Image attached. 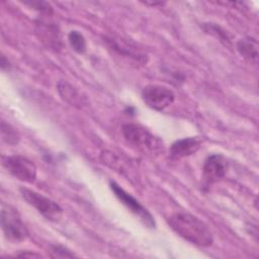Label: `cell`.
<instances>
[{
    "label": "cell",
    "mask_w": 259,
    "mask_h": 259,
    "mask_svg": "<svg viewBox=\"0 0 259 259\" xmlns=\"http://www.w3.org/2000/svg\"><path fill=\"white\" fill-rule=\"evenodd\" d=\"M169 227L181 238L198 247H208L213 236L208 226L188 212H175L167 219Z\"/></svg>",
    "instance_id": "1"
},
{
    "label": "cell",
    "mask_w": 259,
    "mask_h": 259,
    "mask_svg": "<svg viewBox=\"0 0 259 259\" xmlns=\"http://www.w3.org/2000/svg\"><path fill=\"white\" fill-rule=\"evenodd\" d=\"M122 135L130 145L145 153H158L163 148V143L157 137L137 123L123 124Z\"/></svg>",
    "instance_id": "2"
},
{
    "label": "cell",
    "mask_w": 259,
    "mask_h": 259,
    "mask_svg": "<svg viewBox=\"0 0 259 259\" xmlns=\"http://www.w3.org/2000/svg\"><path fill=\"white\" fill-rule=\"evenodd\" d=\"M1 227L5 238L11 242L24 241L29 235L17 209L5 203L1 206Z\"/></svg>",
    "instance_id": "3"
},
{
    "label": "cell",
    "mask_w": 259,
    "mask_h": 259,
    "mask_svg": "<svg viewBox=\"0 0 259 259\" xmlns=\"http://www.w3.org/2000/svg\"><path fill=\"white\" fill-rule=\"evenodd\" d=\"M19 191L22 198L47 220L58 222L62 218L63 209L56 201L26 187H21Z\"/></svg>",
    "instance_id": "4"
},
{
    "label": "cell",
    "mask_w": 259,
    "mask_h": 259,
    "mask_svg": "<svg viewBox=\"0 0 259 259\" xmlns=\"http://www.w3.org/2000/svg\"><path fill=\"white\" fill-rule=\"evenodd\" d=\"M3 167L15 178L26 183H33L36 179V166L26 157L20 155L2 158Z\"/></svg>",
    "instance_id": "5"
},
{
    "label": "cell",
    "mask_w": 259,
    "mask_h": 259,
    "mask_svg": "<svg viewBox=\"0 0 259 259\" xmlns=\"http://www.w3.org/2000/svg\"><path fill=\"white\" fill-rule=\"evenodd\" d=\"M142 98L152 109L163 110L174 102L175 94L166 86L150 84L143 88Z\"/></svg>",
    "instance_id": "6"
},
{
    "label": "cell",
    "mask_w": 259,
    "mask_h": 259,
    "mask_svg": "<svg viewBox=\"0 0 259 259\" xmlns=\"http://www.w3.org/2000/svg\"><path fill=\"white\" fill-rule=\"evenodd\" d=\"M110 188L118 200L134 214H136L145 226L148 228H155V220L153 215L133 195L113 181H110Z\"/></svg>",
    "instance_id": "7"
},
{
    "label": "cell",
    "mask_w": 259,
    "mask_h": 259,
    "mask_svg": "<svg viewBox=\"0 0 259 259\" xmlns=\"http://www.w3.org/2000/svg\"><path fill=\"white\" fill-rule=\"evenodd\" d=\"M228 168L227 160L220 154H213L206 158L202 168V178L205 185H211L221 180Z\"/></svg>",
    "instance_id": "8"
},
{
    "label": "cell",
    "mask_w": 259,
    "mask_h": 259,
    "mask_svg": "<svg viewBox=\"0 0 259 259\" xmlns=\"http://www.w3.org/2000/svg\"><path fill=\"white\" fill-rule=\"evenodd\" d=\"M201 146V141L197 138H184L174 142L170 149V157L173 159H181L196 153Z\"/></svg>",
    "instance_id": "9"
},
{
    "label": "cell",
    "mask_w": 259,
    "mask_h": 259,
    "mask_svg": "<svg viewBox=\"0 0 259 259\" xmlns=\"http://www.w3.org/2000/svg\"><path fill=\"white\" fill-rule=\"evenodd\" d=\"M37 33L42 42L54 50H60L62 47L61 34L58 26L48 23L37 24Z\"/></svg>",
    "instance_id": "10"
},
{
    "label": "cell",
    "mask_w": 259,
    "mask_h": 259,
    "mask_svg": "<svg viewBox=\"0 0 259 259\" xmlns=\"http://www.w3.org/2000/svg\"><path fill=\"white\" fill-rule=\"evenodd\" d=\"M237 50L240 55L250 62L256 63L258 60V42L252 37L240 39L237 42Z\"/></svg>",
    "instance_id": "11"
},
{
    "label": "cell",
    "mask_w": 259,
    "mask_h": 259,
    "mask_svg": "<svg viewBox=\"0 0 259 259\" xmlns=\"http://www.w3.org/2000/svg\"><path fill=\"white\" fill-rule=\"evenodd\" d=\"M58 91L62 98L74 106H82L83 98L80 93L71 84L66 81H61L58 84Z\"/></svg>",
    "instance_id": "12"
},
{
    "label": "cell",
    "mask_w": 259,
    "mask_h": 259,
    "mask_svg": "<svg viewBox=\"0 0 259 259\" xmlns=\"http://www.w3.org/2000/svg\"><path fill=\"white\" fill-rule=\"evenodd\" d=\"M1 138L2 141L8 145H17L20 141L18 132L9 123L2 120L1 122Z\"/></svg>",
    "instance_id": "13"
},
{
    "label": "cell",
    "mask_w": 259,
    "mask_h": 259,
    "mask_svg": "<svg viewBox=\"0 0 259 259\" xmlns=\"http://www.w3.org/2000/svg\"><path fill=\"white\" fill-rule=\"evenodd\" d=\"M68 39H69V42H70L72 49L76 53L84 54L86 52L87 42H86L84 35L81 32H79L77 30L70 31V33L68 35Z\"/></svg>",
    "instance_id": "14"
},
{
    "label": "cell",
    "mask_w": 259,
    "mask_h": 259,
    "mask_svg": "<svg viewBox=\"0 0 259 259\" xmlns=\"http://www.w3.org/2000/svg\"><path fill=\"white\" fill-rule=\"evenodd\" d=\"M51 253L53 257H74L75 254L63 246H52Z\"/></svg>",
    "instance_id": "15"
},
{
    "label": "cell",
    "mask_w": 259,
    "mask_h": 259,
    "mask_svg": "<svg viewBox=\"0 0 259 259\" xmlns=\"http://www.w3.org/2000/svg\"><path fill=\"white\" fill-rule=\"evenodd\" d=\"M26 5H29L30 7L40 11V12H44V13H47V14H50L52 13L53 9H52V6L47 3V2H41V1H32V2H25Z\"/></svg>",
    "instance_id": "16"
},
{
    "label": "cell",
    "mask_w": 259,
    "mask_h": 259,
    "mask_svg": "<svg viewBox=\"0 0 259 259\" xmlns=\"http://www.w3.org/2000/svg\"><path fill=\"white\" fill-rule=\"evenodd\" d=\"M5 67L8 68V61H6L5 57L2 56V58H1V69L5 70Z\"/></svg>",
    "instance_id": "17"
},
{
    "label": "cell",
    "mask_w": 259,
    "mask_h": 259,
    "mask_svg": "<svg viewBox=\"0 0 259 259\" xmlns=\"http://www.w3.org/2000/svg\"><path fill=\"white\" fill-rule=\"evenodd\" d=\"M17 256H20V257H39L40 255H38V254H33V253H30V254H28V253H23V254H18Z\"/></svg>",
    "instance_id": "18"
}]
</instances>
